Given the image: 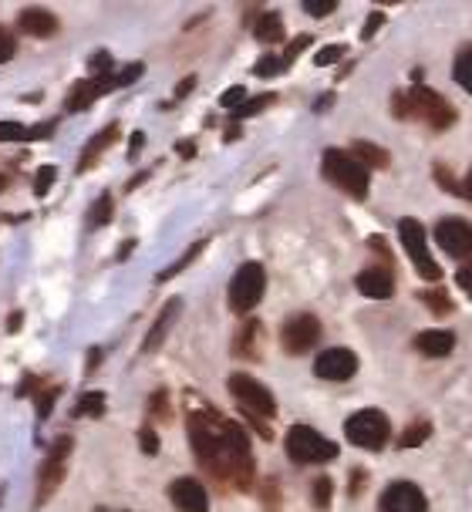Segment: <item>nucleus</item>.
Here are the masks:
<instances>
[{
    "mask_svg": "<svg viewBox=\"0 0 472 512\" xmlns=\"http://www.w3.org/2000/svg\"><path fill=\"white\" fill-rule=\"evenodd\" d=\"M284 68H290V64L284 61V54H263V58L257 61V78H274V75H280Z\"/></svg>",
    "mask_w": 472,
    "mask_h": 512,
    "instance_id": "nucleus-28",
    "label": "nucleus"
},
{
    "mask_svg": "<svg viewBox=\"0 0 472 512\" xmlns=\"http://www.w3.org/2000/svg\"><path fill=\"white\" fill-rule=\"evenodd\" d=\"M435 243H439L452 260H472V223H466V219H459V216L439 219V226H435Z\"/></svg>",
    "mask_w": 472,
    "mask_h": 512,
    "instance_id": "nucleus-11",
    "label": "nucleus"
},
{
    "mask_svg": "<svg viewBox=\"0 0 472 512\" xmlns=\"http://www.w3.org/2000/svg\"><path fill=\"white\" fill-rule=\"evenodd\" d=\"M112 209H115V203H112V196H108V192H102V196H98V203L88 209V226H92V230H98V226H105L108 219H112Z\"/></svg>",
    "mask_w": 472,
    "mask_h": 512,
    "instance_id": "nucleus-25",
    "label": "nucleus"
},
{
    "mask_svg": "<svg viewBox=\"0 0 472 512\" xmlns=\"http://www.w3.org/2000/svg\"><path fill=\"white\" fill-rule=\"evenodd\" d=\"M142 71H145L142 64H129V68H122L115 75V88H129L135 78H142Z\"/></svg>",
    "mask_w": 472,
    "mask_h": 512,
    "instance_id": "nucleus-39",
    "label": "nucleus"
},
{
    "mask_svg": "<svg viewBox=\"0 0 472 512\" xmlns=\"http://www.w3.org/2000/svg\"><path fill=\"white\" fill-rule=\"evenodd\" d=\"M139 445H142V452H149V455H156L159 452V438L152 428H142L139 432Z\"/></svg>",
    "mask_w": 472,
    "mask_h": 512,
    "instance_id": "nucleus-41",
    "label": "nucleus"
},
{
    "mask_svg": "<svg viewBox=\"0 0 472 512\" xmlns=\"http://www.w3.org/2000/svg\"><path fill=\"white\" fill-rule=\"evenodd\" d=\"M324 179L334 182L341 192H348L351 199H365L368 196V186H371V176L368 169L354 159L351 152L344 149H328L324 152Z\"/></svg>",
    "mask_w": 472,
    "mask_h": 512,
    "instance_id": "nucleus-3",
    "label": "nucleus"
},
{
    "mask_svg": "<svg viewBox=\"0 0 472 512\" xmlns=\"http://www.w3.org/2000/svg\"><path fill=\"white\" fill-rule=\"evenodd\" d=\"M277 102V98L274 95H260V98H250V102H243V108H236V118H250V115H260L263 112V108H267V105H274Z\"/></svg>",
    "mask_w": 472,
    "mask_h": 512,
    "instance_id": "nucleus-31",
    "label": "nucleus"
},
{
    "mask_svg": "<svg viewBox=\"0 0 472 512\" xmlns=\"http://www.w3.org/2000/svg\"><path fill=\"white\" fill-rule=\"evenodd\" d=\"M54 179H58V169H54V166H41L38 176H34V196H48L51 186H54Z\"/></svg>",
    "mask_w": 472,
    "mask_h": 512,
    "instance_id": "nucleus-30",
    "label": "nucleus"
},
{
    "mask_svg": "<svg viewBox=\"0 0 472 512\" xmlns=\"http://www.w3.org/2000/svg\"><path fill=\"white\" fill-rule=\"evenodd\" d=\"M102 411H105V395H102V391H88V395H81L78 405H75V415L78 418H85V415L98 418Z\"/></svg>",
    "mask_w": 472,
    "mask_h": 512,
    "instance_id": "nucleus-27",
    "label": "nucleus"
},
{
    "mask_svg": "<svg viewBox=\"0 0 472 512\" xmlns=\"http://www.w3.org/2000/svg\"><path fill=\"white\" fill-rule=\"evenodd\" d=\"M51 132H54V122H48V125H38V128H31V139H48Z\"/></svg>",
    "mask_w": 472,
    "mask_h": 512,
    "instance_id": "nucleus-47",
    "label": "nucleus"
},
{
    "mask_svg": "<svg viewBox=\"0 0 472 512\" xmlns=\"http://www.w3.org/2000/svg\"><path fill=\"white\" fill-rule=\"evenodd\" d=\"M58 395H61V388H58V384H54V388H48V391H44V395L38 398V415H41V418H48V415H51L54 398H58Z\"/></svg>",
    "mask_w": 472,
    "mask_h": 512,
    "instance_id": "nucleus-40",
    "label": "nucleus"
},
{
    "mask_svg": "<svg viewBox=\"0 0 472 512\" xmlns=\"http://www.w3.org/2000/svg\"><path fill=\"white\" fill-rule=\"evenodd\" d=\"M381 24H385V14H381V11H371V14H368V21H365V31H361V38H375Z\"/></svg>",
    "mask_w": 472,
    "mask_h": 512,
    "instance_id": "nucleus-42",
    "label": "nucleus"
},
{
    "mask_svg": "<svg viewBox=\"0 0 472 512\" xmlns=\"http://www.w3.org/2000/svg\"><path fill=\"white\" fill-rule=\"evenodd\" d=\"M142 139H145V135H142V132H135V135H132V149H129V155H135V152H139V149H142Z\"/></svg>",
    "mask_w": 472,
    "mask_h": 512,
    "instance_id": "nucleus-50",
    "label": "nucleus"
},
{
    "mask_svg": "<svg viewBox=\"0 0 472 512\" xmlns=\"http://www.w3.org/2000/svg\"><path fill=\"white\" fill-rule=\"evenodd\" d=\"M398 236H402V246H405L408 260H412V267L419 270V277L439 280L442 270H439V263L432 260L429 243H425V230H422L419 219H402V223H398Z\"/></svg>",
    "mask_w": 472,
    "mask_h": 512,
    "instance_id": "nucleus-9",
    "label": "nucleus"
},
{
    "mask_svg": "<svg viewBox=\"0 0 472 512\" xmlns=\"http://www.w3.org/2000/svg\"><path fill=\"white\" fill-rule=\"evenodd\" d=\"M317 341H321V320L314 314H294L280 327V344L287 354H307Z\"/></svg>",
    "mask_w": 472,
    "mask_h": 512,
    "instance_id": "nucleus-10",
    "label": "nucleus"
},
{
    "mask_svg": "<svg viewBox=\"0 0 472 512\" xmlns=\"http://www.w3.org/2000/svg\"><path fill=\"white\" fill-rule=\"evenodd\" d=\"M193 85H196V78H186L183 85H179V91H176V98H183V95H189L193 91Z\"/></svg>",
    "mask_w": 472,
    "mask_h": 512,
    "instance_id": "nucleus-48",
    "label": "nucleus"
},
{
    "mask_svg": "<svg viewBox=\"0 0 472 512\" xmlns=\"http://www.w3.org/2000/svg\"><path fill=\"white\" fill-rule=\"evenodd\" d=\"M395 115L398 118H419V122L435 128V132H446V128L456 122V108L425 85H415L408 95H398L395 98Z\"/></svg>",
    "mask_w": 472,
    "mask_h": 512,
    "instance_id": "nucleus-2",
    "label": "nucleus"
},
{
    "mask_svg": "<svg viewBox=\"0 0 472 512\" xmlns=\"http://www.w3.org/2000/svg\"><path fill=\"white\" fill-rule=\"evenodd\" d=\"M415 347H419L425 358H446L452 347H456V337L449 331H422L415 337Z\"/></svg>",
    "mask_w": 472,
    "mask_h": 512,
    "instance_id": "nucleus-20",
    "label": "nucleus"
},
{
    "mask_svg": "<svg viewBox=\"0 0 472 512\" xmlns=\"http://www.w3.org/2000/svg\"><path fill=\"white\" fill-rule=\"evenodd\" d=\"M149 405H152V415H156V418H169V411H166V391H156Z\"/></svg>",
    "mask_w": 472,
    "mask_h": 512,
    "instance_id": "nucleus-45",
    "label": "nucleus"
},
{
    "mask_svg": "<svg viewBox=\"0 0 472 512\" xmlns=\"http://www.w3.org/2000/svg\"><path fill=\"white\" fill-rule=\"evenodd\" d=\"M169 499L179 512H206L210 509V496L196 479H176L169 486Z\"/></svg>",
    "mask_w": 472,
    "mask_h": 512,
    "instance_id": "nucleus-14",
    "label": "nucleus"
},
{
    "mask_svg": "<svg viewBox=\"0 0 472 512\" xmlns=\"http://www.w3.org/2000/svg\"><path fill=\"white\" fill-rule=\"evenodd\" d=\"M422 300L429 304L432 314H449V310H452L449 294H442V290H429V294H422Z\"/></svg>",
    "mask_w": 472,
    "mask_h": 512,
    "instance_id": "nucleus-33",
    "label": "nucleus"
},
{
    "mask_svg": "<svg viewBox=\"0 0 472 512\" xmlns=\"http://www.w3.org/2000/svg\"><path fill=\"white\" fill-rule=\"evenodd\" d=\"M68 455H71V435H61L54 448L48 452V459L41 462V472H38V496H34V506H44L54 492L61 489L65 482V472H68Z\"/></svg>",
    "mask_w": 472,
    "mask_h": 512,
    "instance_id": "nucleus-7",
    "label": "nucleus"
},
{
    "mask_svg": "<svg viewBox=\"0 0 472 512\" xmlns=\"http://www.w3.org/2000/svg\"><path fill=\"white\" fill-rule=\"evenodd\" d=\"M17 27H21L24 34H31V38H54V34L61 31L58 17L51 11H44V7H27V11L17 14Z\"/></svg>",
    "mask_w": 472,
    "mask_h": 512,
    "instance_id": "nucleus-16",
    "label": "nucleus"
},
{
    "mask_svg": "<svg viewBox=\"0 0 472 512\" xmlns=\"http://www.w3.org/2000/svg\"><path fill=\"white\" fill-rule=\"evenodd\" d=\"M314 374L321 381H351L358 374V354L348 347H331V351L317 354Z\"/></svg>",
    "mask_w": 472,
    "mask_h": 512,
    "instance_id": "nucleus-13",
    "label": "nucleus"
},
{
    "mask_svg": "<svg viewBox=\"0 0 472 512\" xmlns=\"http://www.w3.org/2000/svg\"><path fill=\"white\" fill-rule=\"evenodd\" d=\"M331 479H317L314 482V506L317 509H328L331 506Z\"/></svg>",
    "mask_w": 472,
    "mask_h": 512,
    "instance_id": "nucleus-37",
    "label": "nucleus"
},
{
    "mask_svg": "<svg viewBox=\"0 0 472 512\" xmlns=\"http://www.w3.org/2000/svg\"><path fill=\"white\" fill-rule=\"evenodd\" d=\"M115 139H118V125H105L102 132H98L95 139L85 145V152H81V159H78V172L92 169L95 162L102 159V152L108 149V145H115Z\"/></svg>",
    "mask_w": 472,
    "mask_h": 512,
    "instance_id": "nucleus-19",
    "label": "nucleus"
},
{
    "mask_svg": "<svg viewBox=\"0 0 472 512\" xmlns=\"http://www.w3.org/2000/svg\"><path fill=\"white\" fill-rule=\"evenodd\" d=\"M429 435H432V425L429 422H415V425L405 428V435L398 438V445H402V448H415V445H422Z\"/></svg>",
    "mask_w": 472,
    "mask_h": 512,
    "instance_id": "nucleus-29",
    "label": "nucleus"
},
{
    "mask_svg": "<svg viewBox=\"0 0 472 512\" xmlns=\"http://www.w3.org/2000/svg\"><path fill=\"white\" fill-rule=\"evenodd\" d=\"M307 44H311V38H307V34H304V38H294V41H290V48L284 51V61H287V64H294V58L307 48Z\"/></svg>",
    "mask_w": 472,
    "mask_h": 512,
    "instance_id": "nucleus-43",
    "label": "nucleus"
},
{
    "mask_svg": "<svg viewBox=\"0 0 472 512\" xmlns=\"http://www.w3.org/2000/svg\"><path fill=\"white\" fill-rule=\"evenodd\" d=\"M351 155H354V159H358L365 169H385V166H388V152H385V149H378V145H371V142H354Z\"/></svg>",
    "mask_w": 472,
    "mask_h": 512,
    "instance_id": "nucleus-22",
    "label": "nucleus"
},
{
    "mask_svg": "<svg viewBox=\"0 0 472 512\" xmlns=\"http://www.w3.org/2000/svg\"><path fill=\"white\" fill-rule=\"evenodd\" d=\"M253 34H257V41L263 44H277L284 41V17L277 11H267L257 17V24H253Z\"/></svg>",
    "mask_w": 472,
    "mask_h": 512,
    "instance_id": "nucleus-21",
    "label": "nucleus"
},
{
    "mask_svg": "<svg viewBox=\"0 0 472 512\" xmlns=\"http://www.w3.org/2000/svg\"><path fill=\"white\" fill-rule=\"evenodd\" d=\"M108 68H112V58H108L105 51H98L95 58H92V71H95L98 78H105V75H108Z\"/></svg>",
    "mask_w": 472,
    "mask_h": 512,
    "instance_id": "nucleus-44",
    "label": "nucleus"
},
{
    "mask_svg": "<svg viewBox=\"0 0 472 512\" xmlns=\"http://www.w3.org/2000/svg\"><path fill=\"white\" fill-rule=\"evenodd\" d=\"M203 246H206V240H199V243H193V246H189V250H186L183 256H179V260L172 263V267H166V270L159 273V280H172V277H179V273H183V270L189 267V263H193L199 253H203Z\"/></svg>",
    "mask_w": 472,
    "mask_h": 512,
    "instance_id": "nucleus-26",
    "label": "nucleus"
},
{
    "mask_svg": "<svg viewBox=\"0 0 472 512\" xmlns=\"http://www.w3.org/2000/svg\"><path fill=\"white\" fill-rule=\"evenodd\" d=\"M452 75H456V85H462V88H466L469 95H472V44H469V48H462V51H459Z\"/></svg>",
    "mask_w": 472,
    "mask_h": 512,
    "instance_id": "nucleus-24",
    "label": "nucleus"
},
{
    "mask_svg": "<svg viewBox=\"0 0 472 512\" xmlns=\"http://www.w3.org/2000/svg\"><path fill=\"white\" fill-rule=\"evenodd\" d=\"M344 435H348L351 445L378 452V448H385L388 438H392V425H388V418L381 415L378 408H365L344 422Z\"/></svg>",
    "mask_w": 472,
    "mask_h": 512,
    "instance_id": "nucleus-5",
    "label": "nucleus"
},
{
    "mask_svg": "<svg viewBox=\"0 0 472 512\" xmlns=\"http://www.w3.org/2000/svg\"><path fill=\"white\" fill-rule=\"evenodd\" d=\"M304 11L311 17H328L338 11V0H304Z\"/></svg>",
    "mask_w": 472,
    "mask_h": 512,
    "instance_id": "nucleus-34",
    "label": "nucleus"
},
{
    "mask_svg": "<svg viewBox=\"0 0 472 512\" xmlns=\"http://www.w3.org/2000/svg\"><path fill=\"white\" fill-rule=\"evenodd\" d=\"M378 512H429V499L415 482H392L381 492Z\"/></svg>",
    "mask_w": 472,
    "mask_h": 512,
    "instance_id": "nucleus-12",
    "label": "nucleus"
},
{
    "mask_svg": "<svg viewBox=\"0 0 472 512\" xmlns=\"http://www.w3.org/2000/svg\"><path fill=\"white\" fill-rule=\"evenodd\" d=\"M179 310H183V304H179V300H169V304L162 307V314L156 317V324H152V331H149V337H145V344H142L145 354H152L162 341H166V334H169L172 320L179 317Z\"/></svg>",
    "mask_w": 472,
    "mask_h": 512,
    "instance_id": "nucleus-18",
    "label": "nucleus"
},
{
    "mask_svg": "<svg viewBox=\"0 0 472 512\" xmlns=\"http://www.w3.org/2000/svg\"><path fill=\"white\" fill-rule=\"evenodd\" d=\"M4 186H7V179H4V176H0V192H4Z\"/></svg>",
    "mask_w": 472,
    "mask_h": 512,
    "instance_id": "nucleus-52",
    "label": "nucleus"
},
{
    "mask_svg": "<svg viewBox=\"0 0 472 512\" xmlns=\"http://www.w3.org/2000/svg\"><path fill=\"white\" fill-rule=\"evenodd\" d=\"M230 391H233V398L240 401V408L247 411V415L260 418V422H267V418L277 415L274 395H270V391L263 388L257 378H250V374H233V378H230Z\"/></svg>",
    "mask_w": 472,
    "mask_h": 512,
    "instance_id": "nucleus-8",
    "label": "nucleus"
},
{
    "mask_svg": "<svg viewBox=\"0 0 472 512\" xmlns=\"http://www.w3.org/2000/svg\"><path fill=\"white\" fill-rule=\"evenodd\" d=\"M358 290L365 297H371V300H388L395 294V273L392 270H361L358 273Z\"/></svg>",
    "mask_w": 472,
    "mask_h": 512,
    "instance_id": "nucleus-17",
    "label": "nucleus"
},
{
    "mask_svg": "<svg viewBox=\"0 0 472 512\" xmlns=\"http://www.w3.org/2000/svg\"><path fill=\"white\" fill-rule=\"evenodd\" d=\"M257 341H260V324L250 320V324L240 327V341H236V354L243 358H257Z\"/></svg>",
    "mask_w": 472,
    "mask_h": 512,
    "instance_id": "nucleus-23",
    "label": "nucleus"
},
{
    "mask_svg": "<svg viewBox=\"0 0 472 512\" xmlns=\"http://www.w3.org/2000/svg\"><path fill=\"white\" fill-rule=\"evenodd\" d=\"M17 51V41H14V31H7L4 24H0V64H7L14 58Z\"/></svg>",
    "mask_w": 472,
    "mask_h": 512,
    "instance_id": "nucleus-35",
    "label": "nucleus"
},
{
    "mask_svg": "<svg viewBox=\"0 0 472 512\" xmlns=\"http://www.w3.org/2000/svg\"><path fill=\"white\" fill-rule=\"evenodd\" d=\"M243 102H247V91H243V88L223 91V98H220V105L226 108V112H236V108H243Z\"/></svg>",
    "mask_w": 472,
    "mask_h": 512,
    "instance_id": "nucleus-38",
    "label": "nucleus"
},
{
    "mask_svg": "<svg viewBox=\"0 0 472 512\" xmlns=\"http://www.w3.org/2000/svg\"><path fill=\"white\" fill-rule=\"evenodd\" d=\"M462 196H466L469 203H472V169H469V176H466V186H462Z\"/></svg>",
    "mask_w": 472,
    "mask_h": 512,
    "instance_id": "nucleus-51",
    "label": "nucleus"
},
{
    "mask_svg": "<svg viewBox=\"0 0 472 512\" xmlns=\"http://www.w3.org/2000/svg\"><path fill=\"white\" fill-rule=\"evenodd\" d=\"M456 283L472 297V267H462V270L456 273Z\"/></svg>",
    "mask_w": 472,
    "mask_h": 512,
    "instance_id": "nucleus-46",
    "label": "nucleus"
},
{
    "mask_svg": "<svg viewBox=\"0 0 472 512\" xmlns=\"http://www.w3.org/2000/svg\"><path fill=\"white\" fill-rule=\"evenodd\" d=\"M189 442L199 465L216 482H226L233 489H250L253 482V455L250 435L230 418L216 415L210 405L189 411Z\"/></svg>",
    "mask_w": 472,
    "mask_h": 512,
    "instance_id": "nucleus-1",
    "label": "nucleus"
},
{
    "mask_svg": "<svg viewBox=\"0 0 472 512\" xmlns=\"http://www.w3.org/2000/svg\"><path fill=\"white\" fill-rule=\"evenodd\" d=\"M263 290H267V273H263L260 263H243L240 270L233 273L230 280V310L233 314H250L253 307L263 300Z\"/></svg>",
    "mask_w": 472,
    "mask_h": 512,
    "instance_id": "nucleus-6",
    "label": "nucleus"
},
{
    "mask_svg": "<svg viewBox=\"0 0 472 512\" xmlns=\"http://www.w3.org/2000/svg\"><path fill=\"white\" fill-rule=\"evenodd\" d=\"M108 91H115V75L92 78V81H78L75 91H71V95H68L65 108H68V112H85L88 105L98 102V98L108 95Z\"/></svg>",
    "mask_w": 472,
    "mask_h": 512,
    "instance_id": "nucleus-15",
    "label": "nucleus"
},
{
    "mask_svg": "<svg viewBox=\"0 0 472 512\" xmlns=\"http://www.w3.org/2000/svg\"><path fill=\"white\" fill-rule=\"evenodd\" d=\"M284 445H287L290 462H297V465H324V462L338 459V445H334L331 438H324L311 425H294L287 432Z\"/></svg>",
    "mask_w": 472,
    "mask_h": 512,
    "instance_id": "nucleus-4",
    "label": "nucleus"
},
{
    "mask_svg": "<svg viewBox=\"0 0 472 512\" xmlns=\"http://www.w3.org/2000/svg\"><path fill=\"white\" fill-rule=\"evenodd\" d=\"M344 54H348V48H344V44H331V48H321L317 51V64H321V68H328V64H334V61H341Z\"/></svg>",
    "mask_w": 472,
    "mask_h": 512,
    "instance_id": "nucleus-36",
    "label": "nucleus"
},
{
    "mask_svg": "<svg viewBox=\"0 0 472 512\" xmlns=\"http://www.w3.org/2000/svg\"><path fill=\"white\" fill-rule=\"evenodd\" d=\"M24 139H31V128L17 122H0V142H24Z\"/></svg>",
    "mask_w": 472,
    "mask_h": 512,
    "instance_id": "nucleus-32",
    "label": "nucleus"
},
{
    "mask_svg": "<svg viewBox=\"0 0 472 512\" xmlns=\"http://www.w3.org/2000/svg\"><path fill=\"white\" fill-rule=\"evenodd\" d=\"M7 331H11V334L21 331V314H11V320H7Z\"/></svg>",
    "mask_w": 472,
    "mask_h": 512,
    "instance_id": "nucleus-49",
    "label": "nucleus"
}]
</instances>
